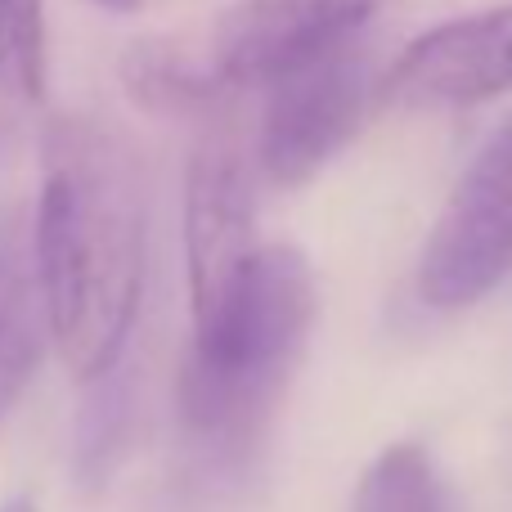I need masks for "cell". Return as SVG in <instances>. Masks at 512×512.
Segmentation results:
<instances>
[{"instance_id":"7","label":"cell","mask_w":512,"mask_h":512,"mask_svg":"<svg viewBox=\"0 0 512 512\" xmlns=\"http://www.w3.org/2000/svg\"><path fill=\"white\" fill-rule=\"evenodd\" d=\"M512 90V0L450 18L391 59L378 99L414 113L477 108Z\"/></svg>"},{"instance_id":"1","label":"cell","mask_w":512,"mask_h":512,"mask_svg":"<svg viewBox=\"0 0 512 512\" xmlns=\"http://www.w3.org/2000/svg\"><path fill=\"white\" fill-rule=\"evenodd\" d=\"M149 198L131 144L104 122L45 131L32 270L45 328L77 382L122 364L144 297Z\"/></svg>"},{"instance_id":"8","label":"cell","mask_w":512,"mask_h":512,"mask_svg":"<svg viewBox=\"0 0 512 512\" xmlns=\"http://www.w3.org/2000/svg\"><path fill=\"white\" fill-rule=\"evenodd\" d=\"M117 77H122L126 95L158 117H216L230 108L234 90L216 77L212 63H203L198 54H189L171 36H144L131 41L117 59Z\"/></svg>"},{"instance_id":"11","label":"cell","mask_w":512,"mask_h":512,"mask_svg":"<svg viewBox=\"0 0 512 512\" xmlns=\"http://www.w3.org/2000/svg\"><path fill=\"white\" fill-rule=\"evenodd\" d=\"M355 512H454V495L432 454L414 441H400L364 468Z\"/></svg>"},{"instance_id":"4","label":"cell","mask_w":512,"mask_h":512,"mask_svg":"<svg viewBox=\"0 0 512 512\" xmlns=\"http://www.w3.org/2000/svg\"><path fill=\"white\" fill-rule=\"evenodd\" d=\"M373 99H378V77L360 41L270 86L261 144H256L261 176L274 189L306 185L324 162H333L355 140Z\"/></svg>"},{"instance_id":"12","label":"cell","mask_w":512,"mask_h":512,"mask_svg":"<svg viewBox=\"0 0 512 512\" xmlns=\"http://www.w3.org/2000/svg\"><path fill=\"white\" fill-rule=\"evenodd\" d=\"M0 95H45V14L41 0H0Z\"/></svg>"},{"instance_id":"10","label":"cell","mask_w":512,"mask_h":512,"mask_svg":"<svg viewBox=\"0 0 512 512\" xmlns=\"http://www.w3.org/2000/svg\"><path fill=\"white\" fill-rule=\"evenodd\" d=\"M131 423H135V378L113 364L86 382V396L77 409V427H72V477L86 495L104 490L113 472L122 468L126 445H131Z\"/></svg>"},{"instance_id":"5","label":"cell","mask_w":512,"mask_h":512,"mask_svg":"<svg viewBox=\"0 0 512 512\" xmlns=\"http://www.w3.org/2000/svg\"><path fill=\"white\" fill-rule=\"evenodd\" d=\"M256 243V194L243 153L225 135H207L185 171V270L194 337L230 310Z\"/></svg>"},{"instance_id":"14","label":"cell","mask_w":512,"mask_h":512,"mask_svg":"<svg viewBox=\"0 0 512 512\" xmlns=\"http://www.w3.org/2000/svg\"><path fill=\"white\" fill-rule=\"evenodd\" d=\"M0 512H36V504L27 495H14L9 504H0Z\"/></svg>"},{"instance_id":"2","label":"cell","mask_w":512,"mask_h":512,"mask_svg":"<svg viewBox=\"0 0 512 512\" xmlns=\"http://www.w3.org/2000/svg\"><path fill=\"white\" fill-rule=\"evenodd\" d=\"M315 315L319 292L306 256L283 243L256 252L230 310L189 342L180 369V432L198 468L239 477L261 454Z\"/></svg>"},{"instance_id":"13","label":"cell","mask_w":512,"mask_h":512,"mask_svg":"<svg viewBox=\"0 0 512 512\" xmlns=\"http://www.w3.org/2000/svg\"><path fill=\"white\" fill-rule=\"evenodd\" d=\"M95 5L108 14H131V9H140V0H95Z\"/></svg>"},{"instance_id":"9","label":"cell","mask_w":512,"mask_h":512,"mask_svg":"<svg viewBox=\"0 0 512 512\" xmlns=\"http://www.w3.org/2000/svg\"><path fill=\"white\" fill-rule=\"evenodd\" d=\"M45 306L36 288L32 256L9 239H0V432L32 387L45 355Z\"/></svg>"},{"instance_id":"6","label":"cell","mask_w":512,"mask_h":512,"mask_svg":"<svg viewBox=\"0 0 512 512\" xmlns=\"http://www.w3.org/2000/svg\"><path fill=\"white\" fill-rule=\"evenodd\" d=\"M378 0H239L212 32V68L230 90H270L360 41Z\"/></svg>"},{"instance_id":"3","label":"cell","mask_w":512,"mask_h":512,"mask_svg":"<svg viewBox=\"0 0 512 512\" xmlns=\"http://www.w3.org/2000/svg\"><path fill=\"white\" fill-rule=\"evenodd\" d=\"M414 279L432 310H468L512 279V117L445 198Z\"/></svg>"}]
</instances>
